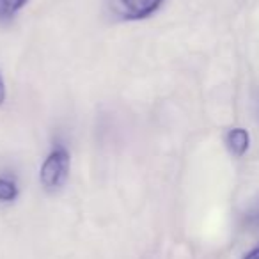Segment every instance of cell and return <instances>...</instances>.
<instances>
[{
  "label": "cell",
  "mask_w": 259,
  "mask_h": 259,
  "mask_svg": "<svg viewBox=\"0 0 259 259\" xmlns=\"http://www.w3.org/2000/svg\"><path fill=\"white\" fill-rule=\"evenodd\" d=\"M69 172V153L64 148H57L48 155L41 167V185L48 192H55L66 183Z\"/></svg>",
  "instance_id": "1"
},
{
  "label": "cell",
  "mask_w": 259,
  "mask_h": 259,
  "mask_svg": "<svg viewBox=\"0 0 259 259\" xmlns=\"http://www.w3.org/2000/svg\"><path fill=\"white\" fill-rule=\"evenodd\" d=\"M163 0H115L117 13L124 18H146L162 6Z\"/></svg>",
  "instance_id": "2"
},
{
  "label": "cell",
  "mask_w": 259,
  "mask_h": 259,
  "mask_svg": "<svg viewBox=\"0 0 259 259\" xmlns=\"http://www.w3.org/2000/svg\"><path fill=\"white\" fill-rule=\"evenodd\" d=\"M248 142H250V137H248L247 130L243 128H233L227 134V146L234 156H243L248 149Z\"/></svg>",
  "instance_id": "3"
},
{
  "label": "cell",
  "mask_w": 259,
  "mask_h": 259,
  "mask_svg": "<svg viewBox=\"0 0 259 259\" xmlns=\"http://www.w3.org/2000/svg\"><path fill=\"white\" fill-rule=\"evenodd\" d=\"M25 4L27 0H0V20H8L15 16Z\"/></svg>",
  "instance_id": "4"
},
{
  "label": "cell",
  "mask_w": 259,
  "mask_h": 259,
  "mask_svg": "<svg viewBox=\"0 0 259 259\" xmlns=\"http://www.w3.org/2000/svg\"><path fill=\"white\" fill-rule=\"evenodd\" d=\"M16 195H18V188H16L15 181L8 180V178H0V201H15Z\"/></svg>",
  "instance_id": "5"
},
{
  "label": "cell",
  "mask_w": 259,
  "mask_h": 259,
  "mask_svg": "<svg viewBox=\"0 0 259 259\" xmlns=\"http://www.w3.org/2000/svg\"><path fill=\"white\" fill-rule=\"evenodd\" d=\"M248 224L254 227H259V199L254 208L250 209V213H248Z\"/></svg>",
  "instance_id": "6"
},
{
  "label": "cell",
  "mask_w": 259,
  "mask_h": 259,
  "mask_svg": "<svg viewBox=\"0 0 259 259\" xmlns=\"http://www.w3.org/2000/svg\"><path fill=\"white\" fill-rule=\"evenodd\" d=\"M243 259H259V245H257V247L252 248V250L248 252V254H245Z\"/></svg>",
  "instance_id": "7"
},
{
  "label": "cell",
  "mask_w": 259,
  "mask_h": 259,
  "mask_svg": "<svg viewBox=\"0 0 259 259\" xmlns=\"http://www.w3.org/2000/svg\"><path fill=\"white\" fill-rule=\"evenodd\" d=\"M4 100H6V85H4L2 76H0V105L4 103Z\"/></svg>",
  "instance_id": "8"
}]
</instances>
